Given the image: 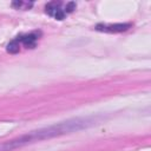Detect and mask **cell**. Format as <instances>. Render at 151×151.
<instances>
[{
	"instance_id": "cell-1",
	"label": "cell",
	"mask_w": 151,
	"mask_h": 151,
	"mask_svg": "<svg viewBox=\"0 0 151 151\" xmlns=\"http://www.w3.org/2000/svg\"><path fill=\"white\" fill-rule=\"evenodd\" d=\"M91 124V120L87 118H83V119H72V120H67V122H63V123H58L55 125L45 127V129H40L38 131H32L27 134H24L19 138L5 142L2 144H0V151H13L15 149H19L21 146H25L27 144L34 143V142H39L42 139H47V138H52L55 136H60V134H65V133H71L73 131H78L80 129L86 127L87 125Z\"/></svg>"
},
{
	"instance_id": "cell-2",
	"label": "cell",
	"mask_w": 151,
	"mask_h": 151,
	"mask_svg": "<svg viewBox=\"0 0 151 151\" xmlns=\"http://www.w3.org/2000/svg\"><path fill=\"white\" fill-rule=\"evenodd\" d=\"M46 13L55 18L57 20H63L66 15L65 9L61 8V2H57V1H52L46 5Z\"/></svg>"
},
{
	"instance_id": "cell-3",
	"label": "cell",
	"mask_w": 151,
	"mask_h": 151,
	"mask_svg": "<svg viewBox=\"0 0 151 151\" xmlns=\"http://www.w3.org/2000/svg\"><path fill=\"white\" fill-rule=\"evenodd\" d=\"M130 27H131V24H114V25L99 24L96 26V29L100 32H105V33H119V32L126 31Z\"/></svg>"
},
{
	"instance_id": "cell-4",
	"label": "cell",
	"mask_w": 151,
	"mask_h": 151,
	"mask_svg": "<svg viewBox=\"0 0 151 151\" xmlns=\"http://www.w3.org/2000/svg\"><path fill=\"white\" fill-rule=\"evenodd\" d=\"M17 39L25 47H27V48H34L35 45H37V41H38V34L37 33H29V34H26V35L18 37Z\"/></svg>"
},
{
	"instance_id": "cell-5",
	"label": "cell",
	"mask_w": 151,
	"mask_h": 151,
	"mask_svg": "<svg viewBox=\"0 0 151 151\" xmlns=\"http://www.w3.org/2000/svg\"><path fill=\"white\" fill-rule=\"evenodd\" d=\"M33 2H27V1H14L12 2V6L15 7L17 9H29L32 7Z\"/></svg>"
},
{
	"instance_id": "cell-6",
	"label": "cell",
	"mask_w": 151,
	"mask_h": 151,
	"mask_svg": "<svg viewBox=\"0 0 151 151\" xmlns=\"http://www.w3.org/2000/svg\"><path fill=\"white\" fill-rule=\"evenodd\" d=\"M19 41H18V39H14V40H12L8 45H7V52H9V53H17V52H19Z\"/></svg>"
}]
</instances>
